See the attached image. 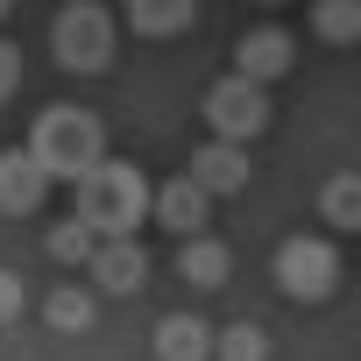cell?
Instances as JSON below:
<instances>
[{
  "label": "cell",
  "instance_id": "1",
  "mask_svg": "<svg viewBox=\"0 0 361 361\" xmlns=\"http://www.w3.org/2000/svg\"><path fill=\"white\" fill-rule=\"evenodd\" d=\"M78 213H85L99 234H135L142 220H156V185H149L135 163L99 156V163L78 177Z\"/></svg>",
  "mask_w": 361,
  "mask_h": 361
},
{
  "label": "cell",
  "instance_id": "2",
  "mask_svg": "<svg viewBox=\"0 0 361 361\" xmlns=\"http://www.w3.org/2000/svg\"><path fill=\"white\" fill-rule=\"evenodd\" d=\"M29 149L50 163L57 185H78V177L106 156V128H99L85 106H43L36 128H29Z\"/></svg>",
  "mask_w": 361,
  "mask_h": 361
},
{
  "label": "cell",
  "instance_id": "3",
  "mask_svg": "<svg viewBox=\"0 0 361 361\" xmlns=\"http://www.w3.org/2000/svg\"><path fill=\"white\" fill-rule=\"evenodd\" d=\"M114 36H121V22L99 8V0H71V8H57V22H50V50L78 78H99L114 64Z\"/></svg>",
  "mask_w": 361,
  "mask_h": 361
},
{
  "label": "cell",
  "instance_id": "4",
  "mask_svg": "<svg viewBox=\"0 0 361 361\" xmlns=\"http://www.w3.org/2000/svg\"><path fill=\"white\" fill-rule=\"evenodd\" d=\"M276 290L290 305H326L340 290V248L326 234H290L276 248Z\"/></svg>",
  "mask_w": 361,
  "mask_h": 361
},
{
  "label": "cell",
  "instance_id": "5",
  "mask_svg": "<svg viewBox=\"0 0 361 361\" xmlns=\"http://www.w3.org/2000/svg\"><path fill=\"white\" fill-rule=\"evenodd\" d=\"M199 114H206V135L255 142V135L269 128V85H262V78H241V71H227L220 85H206Z\"/></svg>",
  "mask_w": 361,
  "mask_h": 361
},
{
  "label": "cell",
  "instance_id": "6",
  "mask_svg": "<svg viewBox=\"0 0 361 361\" xmlns=\"http://www.w3.org/2000/svg\"><path fill=\"white\" fill-rule=\"evenodd\" d=\"M50 163L22 142V149H0V213L8 220H29V213H43V199H50Z\"/></svg>",
  "mask_w": 361,
  "mask_h": 361
},
{
  "label": "cell",
  "instance_id": "7",
  "mask_svg": "<svg viewBox=\"0 0 361 361\" xmlns=\"http://www.w3.org/2000/svg\"><path fill=\"white\" fill-rule=\"evenodd\" d=\"M85 276H92V290H99V298H135V290L149 283V255H142V241H135V234H106V241L92 248Z\"/></svg>",
  "mask_w": 361,
  "mask_h": 361
},
{
  "label": "cell",
  "instance_id": "8",
  "mask_svg": "<svg viewBox=\"0 0 361 361\" xmlns=\"http://www.w3.org/2000/svg\"><path fill=\"white\" fill-rule=\"evenodd\" d=\"M290 64H298V36L290 29H248L241 43H234V71L241 78H262V85H276V78H290Z\"/></svg>",
  "mask_w": 361,
  "mask_h": 361
},
{
  "label": "cell",
  "instance_id": "9",
  "mask_svg": "<svg viewBox=\"0 0 361 361\" xmlns=\"http://www.w3.org/2000/svg\"><path fill=\"white\" fill-rule=\"evenodd\" d=\"M192 177L213 192V199H234V192H248V177H255V163H248V142H227V135H213L206 149H192Z\"/></svg>",
  "mask_w": 361,
  "mask_h": 361
},
{
  "label": "cell",
  "instance_id": "10",
  "mask_svg": "<svg viewBox=\"0 0 361 361\" xmlns=\"http://www.w3.org/2000/svg\"><path fill=\"white\" fill-rule=\"evenodd\" d=\"M206 220H213V192L192 170L170 177V185H156V227H170L177 241H185V234H206Z\"/></svg>",
  "mask_w": 361,
  "mask_h": 361
},
{
  "label": "cell",
  "instance_id": "11",
  "mask_svg": "<svg viewBox=\"0 0 361 361\" xmlns=\"http://www.w3.org/2000/svg\"><path fill=\"white\" fill-rule=\"evenodd\" d=\"M213 333L220 326H206V319H192V312H170V319H156V361H213Z\"/></svg>",
  "mask_w": 361,
  "mask_h": 361
},
{
  "label": "cell",
  "instance_id": "12",
  "mask_svg": "<svg viewBox=\"0 0 361 361\" xmlns=\"http://www.w3.org/2000/svg\"><path fill=\"white\" fill-rule=\"evenodd\" d=\"M121 22H128L135 36H149V43H170V36H185V29L199 22V0H128Z\"/></svg>",
  "mask_w": 361,
  "mask_h": 361
},
{
  "label": "cell",
  "instance_id": "13",
  "mask_svg": "<svg viewBox=\"0 0 361 361\" xmlns=\"http://www.w3.org/2000/svg\"><path fill=\"white\" fill-rule=\"evenodd\" d=\"M177 276H185L192 290H220V283L234 276L227 241H213V234H185V241H177Z\"/></svg>",
  "mask_w": 361,
  "mask_h": 361
},
{
  "label": "cell",
  "instance_id": "14",
  "mask_svg": "<svg viewBox=\"0 0 361 361\" xmlns=\"http://www.w3.org/2000/svg\"><path fill=\"white\" fill-rule=\"evenodd\" d=\"M319 220L333 234H361V170H333L319 185Z\"/></svg>",
  "mask_w": 361,
  "mask_h": 361
},
{
  "label": "cell",
  "instance_id": "15",
  "mask_svg": "<svg viewBox=\"0 0 361 361\" xmlns=\"http://www.w3.org/2000/svg\"><path fill=\"white\" fill-rule=\"evenodd\" d=\"M43 319H50V333H92L99 298H92V290H78V283H64V290H50V298H43Z\"/></svg>",
  "mask_w": 361,
  "mask_h": 361
},
{
  "label": "cell",
  "instance_id": "16",
  "mask_svg": "<svg viewBox=\"0 0 361 361\" xmlns=\"http://www.w3.org/2000/svg\"><path fill=\"white\" fill-rule=\"evenodd\" d=\"M312 36L333 50L361 43V0H312Z\"/></svg>",
  "mask_w": 361,
  "mask_h": 361
},
{
  "label": "cell",
  "instance_id": "17",
  "mask_svg": "<svg viewBox=\"0 0 361 361\" xmlns=\"http://www.w3.org/2000/svg\"><path fill=\"white\" fill-rule=\"evenodd\" d=\"M213 361H269V333L255 319H234L213 333Z\"/></svg>",
  "mask_w": 361,
  "mask_h": 361
},
{
  "label": "cell",
  "instance_id": "18",
  "mask_svg": "<svg viewBox=\"0 0 361 361\" xmlns=\"http://www.w3.org/2000/svg\"><path fill=\"white\" fill-rule=\"evenodd\" d=\"M99 241H106V234H99L85 213H71L64 227H50V255H57V262H78V269L92 262V248H99Z\"/></svg>",
  "mask_w": 361,
  "mask_h": 361
},
{
  "label": "cell",
  "instance_id": "19",
  "mask_svg": "<svg viewBox=\"0 0 361 361\" xmlns=\"http://www.w3.org/2000/svg\"><path fill=\"white\" fill-rule=\"evenodd\" d=\"M29 312V283H22V269H0V326H15Z\"/></svg>",
  "mask_w": 361,
  "mask_h": 361
},
{
  "label": "cell",
  "instance_id": "20",
  "mask_svg": "<svg viewBox=\"0 0 361 361\" xmlns=\"http://www.w3.org/2000/svg\"><path fill=\"white\" fill-rule=\"evenodd\" d=\"M15 92H22V50H15V43H0V106H8Z\"/></svg>",
  "mask_w": 361,
  "mask_h": 361
},
{
  "label": "cell",
  "instance_id": "21",
  "mask_svg": "<svg viewBox=\"0 0 361 361\" xmlns=\"http://www.w3.org/2000/svg\"><path fill=\"white\" fill-rule=\"evenodd\" d=\"M8 8H15V0H0V15H8Z\"/></svg>",
  "mask_w": 361,
  "mask_h": 361
},
{
  "label": "cell",
  "instance_id": "22",
  "mask_svg": "<svg viewBox=\"0 0 361 361\" xmlns=\"http://www.w3.org/2000/svg\"><path fill=\"white\" fill-rule=\"evenodd\" d=\"M262 8H276V0H262Z\"/></svg>",
  "mask_w": 361,
  "mask_h": 361
}]
</instances>
